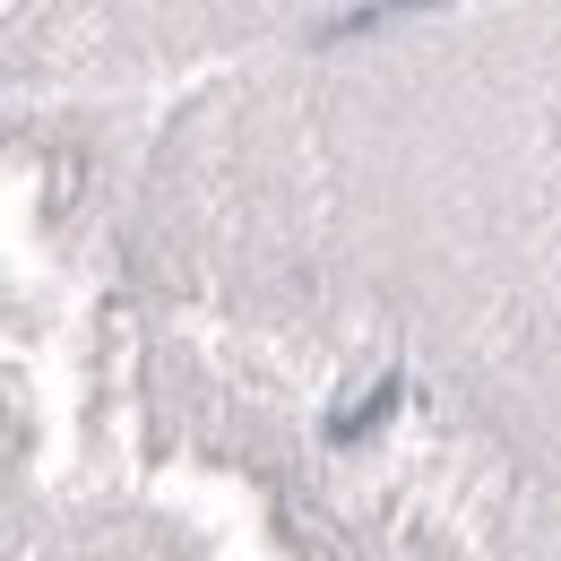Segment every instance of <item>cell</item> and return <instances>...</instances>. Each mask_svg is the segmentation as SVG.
Here are the masks:
<instances>
[{
    "mask_svg": "<svg viewBox=\"0 0 561 561\" xmlns=\"http://www.w3.org/2000/svg\"><path fill=\"white\" fill-rule=\"evenodd\" d=\"M415 9H440V0H363L346 18H329L320 35H371V26H389V18H415Z\"/></svg>",
    "mask_w": 561,
    "mask_h": 561,
    "instance_id": "obj_2",
    "label": "cell"
},
{
    "mask_svg": "<svg viewBox=\"0 0 561 561\" xmlns=\"http://www.w3.org/2000/svg\"><path fill=\"white\" fill-rule=\"evenodd\" d=\"M389 415H398V380H371V389L354 398L346 415H329V440H337V449H354V440H371Z\"/></svg>",
    "mask_w": 561,
    "mask_h": 561,
    "instance_id": "obj_1",
    "label": "cell"
}]
</instances>
